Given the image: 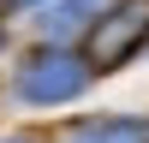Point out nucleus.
<instances>
[{
    "label": "nucleus",
    "mask_w": 149,
    "mask_h": 143,
    "mask_svg": "<svg viewBox=\"0 0 149 143\" xmlns=\"http://www.w3.org/2000/svg\"><path fill=\"white\" fill-rule=\"evenodd\" d=\"M66 143H149V119H90Z\"/></svg>",
    "instance_id": "nucleus-3"
},
{
    "label": "nucleus",
    "mask_w": 149,
    "mask_h": 143,
    "mask_svg": "<svg viewBox=\"0 0 149 143\" xmlns=\"http://www.w3.org/2000/svg\"><path fill=\"white\" fill-rule=\"evenodd\" d=\"M84 78H90V66H84L78 54H66V48H42V54H30L18 66V95L24 101H72V95L84 90Z\"/></svg>",
    "instance_id": "nucleus-2"
},
{
    "label": "nucleus",
    "mask_w": 149,
    "mask_h": 143,
    "mask_svg": "<svg viewBox=\"0 0 149 143\" xmlns=\"http://www.w3.org/2000/svg\"><path fill=\"white\" fill-rule=\"evenodd\" d=\"M149 42V0H119L113 12L90 24V42H84V66L90 72H113Z\"/></svg>",
    "instance_id": "nucleus-1"
},
{
    "label": "nucleus",
    "mask_w": 149,
    "mask_h": 143,
    "mask_svg": "<svg viewBox=\"0 0 149 143\" xmlns=\"http://www.w3.org/2000/svg\"><path fill=\"white\" fill-rule=\"evenodd\" d=\"M0 143H42V137H0Z\"/></svg>",
    "instance_id": "nucleus-4"
}]
</instances>
